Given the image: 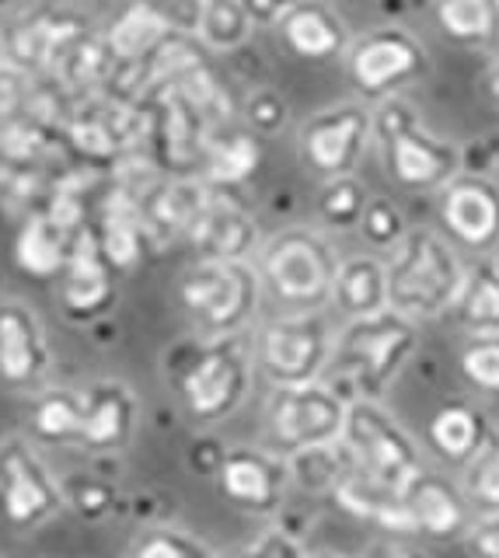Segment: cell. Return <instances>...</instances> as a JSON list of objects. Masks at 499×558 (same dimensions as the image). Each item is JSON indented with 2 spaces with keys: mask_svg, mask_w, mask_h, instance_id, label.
Segmentation results:
<instances>
[{
  "mask_svg": "<svg viewBox=\"0 0 499 558\" xmlns=\"http://www.w3.org/2000/svg\"><path fill=\"white\" fill-rule=\"evenodd\" d=\"M32 87H36V77L25 74L22 66H14L8 60L0 63V122L22 116L28 109Z\"/></svg>",
  "mask_w": 499,
  "mask_h": 558,
  "instance_id": "b9f144b4",
  "label": "cell"
},
{
  "mask_svg": "<svg viewBox=\"0 0 499 558\" xmlns=\"http://www.w3.org/2000/svg\"><path fill=\"white\" fill-rule=\"evenodd\" d=\"M84 35H92V22L71 4H39L19 14L4 28V60L22 66L32 77H53Z\"/></svg>",
  "mask_w": 499,
  "mask_h": 558,
  "instance_id": "4fadbf2b",
  "label": "cell"
},
{
  "mask_svg": "<svg viewBox=\"0 0 499 558\" xmlns=\"http://www.w3.org/2000/svg\"><path fill=\"white\" fill-rule=\"evenodd\" d=\"M63 144L84 161H119L147 144V109L109 92L74 98L63 122Z\"/></svg>",
  "mask_w": 499,
  "mask_h": 558,
  "instance_id": "8fae6325",
  "label": "cell"
},
{
  "mask_svg": "<svg viewBox=\"0 0 499 558\" xmlns=\"http://www.w3.org/2000/svg\"><path fill=\"white\" fill-rule=\"evenodd\" d=\"M346 77L364 101L399 98V92L419 84L429 74V49L402 25H377L356 35L342 52Z\"/></svg>",
  "mask_w": 499,
  "mask_h": 558,
  "instance_id": "9c48e42d",
  "label": "cell"
},
{
  "mask_svg": "<svg viewBox=\"0 0 499 558\" xmlns=\"http://www.w3.org/2000/svg\"><path fill=\"white\" fill-rule=\"evenodd\" d=\"M49 374V342L36 311L0 301V380L11 388H36Z\"/></svg>",
  "mask_w": 499,
  "mask_h": 558,
  "instance_id": "d6986e66",
  "label": "cell"
},
{
  "mask_svg": "<svg viewBox=\"0 0 499 558\" xmlns=\"http://www.w3.org/2000/svg\"><path fill=\"white\" fill-rule=\"evenodd\" d=\"M402 502L412 523V534H426L434 541L464 537L472 527V506L447 482L443 475L429 468H419L402 488Z\"/></svg>",
  "mask_w": 499,
  "mask_h": 558,
  "instance_id": "ffe728a7",
  "label": "cell"
},
{
  "mask_svg": "<svg viewBox=\"0 0 499 558\" xmlns=\"http://www.w3.org/2000/svg\"><path fill=\"white\" fill-rule=\"evenodd\" d=\"M419 345V325L399 311H377L367 318H350L336 331L329 380L353 398H381L388 384L405 371Z\"/></svg>",
  "mask_w": 499,
  "mask_h": 558,
  "instance_id": "7a4b0ae2",
  "label": "cell"
},
{
  "mask_svg": "<svg viewBox=\"0 0 499 558\" xmlns=\"http://www.w3.org/2000/svg\"><path fill=\"white\" fill-rule=\"evenodd\" d=\"M342 447H346L353 468L370 482L402 493L405 482L423 468L419 447L409 429L377 405L374 398H353L342 426Z\"/></svg>",
  "mask_w": 499,
  "mask_h": 558,
  "instance_id": "30bf717a",
  "label": "cell"
},
{
  "mask_svg": "<svg viewBox=\"0 0 499 558\" xmlns=\"http://www.w3.org/2000/svg\"><path fill=\"white\" fill-rule=\"evenodd\" d=\"M63 510V488L25 440L0 444V517L11 527H42Z\"/></svg>",
  "mask_w": 499,
  "mask_h": 558,
  "instance_id": "5bb4252c",
  "label": "cell"
},
{
  "mask_svg": "<svg viewBox=\"0 0 499 558\" xmlns=\"http://www.w3.org/2000/svg\"><path fill=\"white\" fill-rule=\"evenodd\" d=\"M304 558H342V555H332V551H315V555H304Z\"/></svg>",
  "mask_w": 499,
  "mask_h": 558,
  "instance_id": "f5cc1de1",
  "label": "cell"
},
{
  "mask_svg": "<svg viewBox=\"0 0 499 558\" xmlns=\"http://www.w3.org/2000/svg\"><path fill=\"white\" fill-rule=\"evenodd\" d=\"M101 35H106L115 63L126 66V63L144 60L154 46H161L171 35V28L150 8L136 4V0H133V4L123 8V14H119L115 22L109 25V32H101Z\"/></svg>",
  "mask_w": 499,
  "mask_h": 558,
  "instance_id": "1f68e13d",
  "label": "cell"
},
{
  "mask_svg": "<svg viewBox=\"0 0 499 558\" xmlns=\"http://www.w3.org/2000/svg\"><path fill=\"white\" fill-rule=\"evenodd\" d=\"M339 506L346 513L360 517V520H374L381 523L385 531H399V534H412V523H409V513H405V502H402V493H394V488H385L370 482L367 475H360L356 468H350L346 475L339 478V485L332 488Z\"/></svg>",
  "mask_w": 499,
  "mask_h": 558,
  "instance_id": "f1b7e54d",
  "label": "cell"
},
{
  "mask_svg": "<svg viewBox=\"0 0 499 558\" xmlns=\"http://www.w3.org/2000/svg\"><path fill=\"white\" fill-rule=\"evenodd\" d=\"M0 63H4V39H0Z\"/></svg>",
  "mask_w": 499,
  "mask_h": 558,
  "instance_id": "db71d44e",
  "label": "cell"
},
{
  "mask_svg": "<svg viewBox=\"0 0 499 558\" xmlns=\"http://www.w3.org/2000/svg\"><path fill=\"white\" fill-rule=\"evenodd\" d=\"M252 17L241 8V0H203L196 43L210 52H238L252 39Z\"/></svg>",
  "mask_w": 499,
  "mask_h": 558,
  "instance_id": "d6a6232c",
  "label": "cell"
},
{
  "mask_svg": "<svg viewBox=\"0 0 499 558\" xmlns=\"http://www.w3.org/2000/svg\"><path fill=\"white\" fill-rule=\"evenodd\" d=\"M290 119V105L277 87H252L241 101V126H248L255 136H277Z\"/></svg>",
  "mask_w": 499,
  "mask_h": 558,
  "instance_id": "f35d334b",
  "label": "cell"
},
{
  "mask_svg": "<svg viewBox=\"0 0 499 558\" xmlns=\"http://www.w3.org/2000/svg\"><path fill=\"white\" fill-rule=\"evenodd\" d=\"M252 266L263 290L290 311H321L332 296L339 258L325 234L312 227H287L259 244Z\"/></svg>",
  "mask_w": 499,
  "mask_h": 558,
  "instance_id": "5b68a950",
  "label": "cell"
},
{
  "mask_svg": "<svg viewBox=\"0 0 499 558\" xmlns=\"http://www.w3.org/2000/svg\"><path fill=\"white\" fill-rule=\"evenodd\" d=\"M464 266L458 252L437 231L416 227L409 231L388 262V307L405 314L409 322H434L451 314Z\"/></svg>",
  "mask_w": 499,
  "mask_h": 558,
  "instance_id": "277c9868",
  "label": "cell"
},
{
  "mask_svg": "<svg viewBox=\"0 0 499 558\" xmlns=\"http://www.w3.org/2000/svg\"><path fill=\"white\" fill-rule=\"evenodd\" d=\"M464 551L468 558H499V513L472 520L464 531Z\"/></svg>",
  "mask_w": 499,
  "mask_h": 558,
  "instance_id": "f6af8a7d",
  "label": "cell"
},
{
  "mask_svg": "<svg viewBox=\"0 0 499 558\" xmlns=\"http://www.w3.org/2000/svg\"><path fill=\"white\" fill-rule=\"evenodd\" d=\"M294 4L297 0H241V8L252 17V25H269V28H277V22Z\"/></svg>",
  "mask_w": 499,
  "mask_h": 558,
  "instance_id": "bcb514c9",
  "label": "cell"
},
{
  "mask_svg": "<svg viewBox=\"0 0 499 558\" xmlns=\"http://www.w3.org/2000/svg\"><path fill=\"white\" fill-rule=\"evenodd\" d=\"M4 4H11V0H0V8H4Z\"/></svg>",
  "mask_w": 499,
  "mask_h": 558,
  "instance_id": "9f6ffc18",
  "label": "cell"
},
{
  "mask_svg": "<svg viewBox=\"0 0 499 558\" xmlns=\"http://www.w3.org/2000/svg\"><path fill=\"white\" fill-rule=\"evenodd\" d=\"M63 502H71V510L81 520L98 523L115 510V493H112V485L98 478H71L63 485Z\"/></svg>",
  "mask_w": 499,
  "mask_h": 558,
  "instance_id": "ab89813d",
  "label": "cell"
},
{
  "mask_svg": "<svg viewBox=\"0 0 499 558\" xmlns=\"http://www.w3.org/2000/svg\"><path fill=\"white\" fill-rule=\"evenodd\" d=\"M133 558H217L210 548L182 531H150L136 541Z\"/></svg>",
  "mask_w": 499,
  "mask_h": 558,
  "instance_id": "60d3db41",
  "label": "cell"
},
{
  "mask_svg": "<svg viewBox=\"0 0 499 558\" xmlns=\"http://www.w3.org/2000/svg\"><path fill=\"white\" fill-rule=\"evenodd\" d=\"M220 493L248 513H277L290 485V464L280 453L238 447L228 450L217 471Z\"/></svg>",
  "mask_w": 499,
  "mask_h": 558,
  "instance_id": "ac0fdd59",
  "label": "cell"
},
{
  "mask_svg": "<svg viewBox=\"0 0 499 558\" xmlns=\"http://www.w3.org/2000/svg\"><path fill=\"white\" fill-rule=\"evenodd\" d=\"M217 558H304L301 551V541L287 531H266L255 541H248L245 548L228 551V555H217Z\"/></svg>",
  "mask_w": 499,
  "mask_h": 558,
  "instance_id": "7bdbcfd3",
  "label": "cell"
},
{
  "mask_svg": "<svg viewBox=\"0 0 499 558\" xmlns=\"http://www.w3.org/2000/svg\"><path fill=\"white\" fill-rule=\"evenodd\" d=\"M492 262H496V269H499V252H496V258H492Z\"/></svg>",
  "mask_w": 499,
  "mask_h": 558,
  "instance_id": "11a10c76",
  "label": "cell"
},
{
  "mask_svg": "<svg viewBox=\"0 0 499 558\" xmlns=\"http://www.w3.org/2000/svg\"><path fill=\"white\" fill-rule=\"evenodd\" d=\"M451 314L472 336H499V269L492 258L464 269Z\"/></svg>",
  "mask_w": 499,
  "mask_h": 558,
  "instance_id": "f546056e",
  "label": "cell"
},
{
  "mask_svg": "<svg viewBox=\"0 0 499 558\" xmlns=\"http://www.w3.org/2000/svg\"><path fill=\"white\" fill-rule=\"evenodd\" d=\"M71 241L74 234H66L60 223H53L39 209L22 223L19 238H14V262L32 279H60L66 255H71Z\"/></svg>",
  "mask_w": 499,
  "mask_h": 558,
  "instance_id": "83f0119b",
  "label": "cell"
},
{
  "mask_svg": "<svg viewBox=\"0 0 499 558\" xmlns=\"http://www.w3.org/2000/svg\"><path fill=\"white\" fill-rule=\"evenodd\" d=\"M115 57L106 43V35L92 32L66 52L63 63L53 70V81L63 87L71 98H84V95H95V92H106L112 74H115Z\"/></svg>",
  "mask_w": 499,
  "mask_h": 558,
  "instance_id": "4dcf8cb0",
  "label": "cell"
},
{
  "mask_svg": "<svg viewBox=\"0 0 499 558\" xmlns=\"http://www.w3.org/2000/svg\"><path fill=\"white\" fill-rule=\"evenodd\" d=\"M356 227L377 252H394V248H399V241L409 234L405 214L388 196H370L367 206H364V217H360Z\"/></svg>",
  "mask_w": 499,
  "mask_h": 558,
  "instance_id": "8d00e7d4",
  "label": "cell"
},
{
  "mask_svg": "<svg viewBox=\"0 0 499 558\" xmlns=\"http://www.w3.org/2000/svg\"><path fill=\"white\" fill-rule=\"evenodd\" d=\"M263 283L252 262L199 258L179 279V301L206 336H238L259 311Z\"/></svg>",
  "mask_w": 499,
  "mask_h": 558,
  "instance_id": "8992f818",
  "label": "cell"
},
{
  "mask_svg": "<svg viewBox=\"0 0 499 558\" xmlns=\"http://www.w3.org/2000/svg\"><path fill=\"white\" fill-rule=\"evenodd\" d=\"M329 301L342 318H367L388 307V262L377 255H350L339 262Z\"/></svg>",
  "mask_w": 499,
  "mask_h": 558,
  "instance_id": "d4e9b609",
  "label": "cell"
},
{
  "mask_svg": "<svg viewBox=\"0 0 499 558\" xmlns=\"http://www.w3.org/2000/svg\"><path fill=\"white\" fill-rule=\"evenodd\" d=\"M434 25L461 49H489L499 43V0H429Z\"/></svg>",
  "mask_w": 499,
  "mask_h": 558,
  "instance_id": "4316f807",
  "label": "cell"
},
{
  "mask_svg": "<svg viewBox=\"0 0 499 558\" xmlns=\"http://www.w3.org/2000/svg\"><path fill=\"white\" fill-rule=\"evenodd\" d=\"M336 328L321 311H290L259 328L252 356L272 388L321 380L332 360Z\"/></svg>",
  "mask_w": 499,
  "mask_h": 558,
  "instance_id": "ba28073f",
  "label": "cell"
},
{
  "mask_svg": "<svg viewBox=\"0 0 499 558\" xmlns=\"http://www.w3.org/2000/svg\"><path fill=\"white\" fill-rule=\"evenodd\" d=\"M475 144H478V140H475ZM478 147H482V154H486V161H482V168L475 174H489V179H492V171L499 174V136L486 140V144H478Z\"/></svg>",
  "mask_w": 499,
  "mask_h": 558,
  "instance_id": "f907efd6",
  "label": "cell"
},
{
  "mask_svg": "<svg viewBox=\"0 0 499 558\" xmlns=\"http://www.w3.org/2000/svg\"><path fill=\"white\" fill-rule=\"evenodd\" d=\"M136 429V398L126 384L119 380H98L84 391V418L77 444L109 453L123 450Z\"/></svg>",
  "mask_w": 499,
  "mask_h": 558,
  "instance_id": "603a6c76",
  "label": "cell"
},
{
  "mask_svg": "<svg viewBox=\"0 0 499 558\" xmlns=\"http://www.w3.org/2000/svg\"><path fill=\"white\" fill-rule=\"evenodd\" d=\"M115 304V269L98 252L92 223L74 234L71 255L60 272V307L71 322L88 325Z\"/></svg>",
  "mask_w": 499,
  "mask_h": 558,
  "instance_id": "e0dca14e",
  "label": "cell"
},
{
  "mask_svg": "<svg viewBox=\"0 0 499 558\" xmlns=\"http://www.w3.org/2000/svg\"><path fill=\"white\" fill-rule=\"evenodd\" d=\"M92 234L98 241L101 258L109 262L115 272H133L147 255V231L141 217V203L130 189L115 185L98 203V214L92 220Z\"/></svg>",
  "mask_w": 499,
  "mask_h": 558,
  "instance_id": "7402d4cb",
  "label": "cell"
},
{
  "mask_svg": "<svg viewBox=\"0 0 499 558\" xmlns=\"http://www.w3.org/2000/svg\"><path fill=\"white\" fill-rule=\"evenodd\" d=\"M81 418H84V391L53 388V391L39 395V401L32 405L28 426H32V433L39 436V440L77 444Z\"/></svg>",
  "mask_w": 499,
  "mask_h": 558,
  "instance_id": "836d02e7",
  "label": "cell"
},
{
  "mask_svg": "<svg viewBox=\"0 0 499 558\" xmlns=\"http://www.w3.org/2000/svg\"><path fill=\"white\" fill-rule=\"evenodd\" d=\"M136 4L150 8L154 14L171 32H182V35H196L199 25V11H203V0H136Z\"/></svg>",
  "mask_w": 499,
  "mask_h": 558,
  "instance_id": "ee69618b",
  "label": "cell"
},
{
  "mask_svg": "<svg viewBox=\"0 0 499 558\" xmlns=\"http://www.w3.org/2000/svg\"><path fill=\"white\" fill-rule=\"evenodd\" d=\"M223 450L217 440H199L196 447H193V468L196 471H203V475H217L220 471V461H223Z\"/></svg>",
  "mask_w": 499,
  "mask_h": 558,
  "instance_id": "7dc6e473",
  "label": "cell"
},
{
  "mask_svg": "<svg viewBox=\"0 0 499 558\" xmlns=\"http://www.w3.org/2000/svg\"><path fill=\"white\" fill-rule=\"evenodd\" d=\"M263 165L259 136L241 122H223L206 133L203 144V168L199 179L214 189H238L245 185Z\"/></svg>",
  "mask_w": 499,
  "mask_h": 558,
  "instance_id": "cb8c5ba5",
  "label": "cell"
},
{
  "mask_svg": "<svg viewBox=\"0 0 499 558\" xmlns=\"http://www.w3.org/2000/svg\"><path fill=\"white\" fill-rule=\"evenodd\" d=\"M461 496L478 517L499 513V433H489L475 458L464 464Z\"/></svg>",
  "mask_w": 499,
  "mask_h": 558,
  "instance_id": "d590c367",
  "label": "cell"
},
{
  "mask_svg": "<svg viewBox=\"0 0 499 558\" xmlns=\"http://www.w3.org/2000/svg\"><path fill=\"white\" fill-rule=\"evenodd\" d=\"M486 436H489V423L482 418V412L464 405V401L440 405L426 423V444L434 447L440 461L458 468H464L475 458L478 447L486 444Z\"/></svg>",
  "mask_w": 499,
  "mask_h": 558,
  "instance_id": "484cf974",
  "label": "cell"
},
{
  "mask_svg": "<svg viewBox=\"0 0 499 558\" xmlns=\"http://www.w3.org/2000/svg\"><path fill=\"white\" fill-rule=\"evenodd\" d=\"M482 95H486L499 109V57L486 70H482Z\"/></svg>",
  "mask_w": 499,
  "mask_h": 558,
  "instance_id": "681fc988",
  "label": "cell"
},
{
  "mask_svg": "<svg viewBox=\"0 0 499 558\" xmlns=\"http://www.w3.org/2000/svg\"><path fill=\"white\" fill-rule=\"evenodd\" d=\"M437 196L443 231L458 244L472 252L499 248V182H492L489 174L461 171Z\"/></svg>",
  "mask_w": 499,
  "mask_h": 558,
  "instance_id": "2e32d148",
  "label": "cell"
},
{
  "mask_svg": "<svg viewBox=\"0 0 499 558\" xmlns=\"http://www.w3.org/2000/svg\"><path fill=\"white\" fill-rule=\"evenodd\" d=\"M185 241L193 244L199 258L217 262H252L259 252V220L241 206L231 189H206V196L188 223Z\"/></svg>",
  "mask_w": 499,
  "mask_h": 558,
  "instance_id": "9a60e30c",
  "label": "cell"
},
{
  "mask_svg": "<svg viewBox=\"0 0 499 558\" xmlns=\"http://www.w3.org/2000/svg\"><path fill=\"white\" fill-rule=\"evenodd\" d=\"M461 377L482 395H499V336H472L461 349Z\"/></svg>",
  "mask_w": 499,
  "mask_h": 558,
  "instance_id": "74e56055",
  "label": "cell"
},
{
  "mask_svg": "<svg viewBox=\"0 0 499 558\" xmlns=\"http://www.w3.org/2000/svg\"><path fill=\"white\" fill-rule=\"evenodd\" d=\"M350 398L332 380H307L290 388H272L266 405V436L272 453L297 458L304 450L336 447L346 426Z\"/></svg>",
  "mask_w": 499,
  "mask_h": 558,
  "instance_id": "52a82bcc",
  "label": "cell"
},
{
  "mask_svg": "<svg viewBox=\"0 0 499 558\" xmlns=\"http://www.w3.org/2000/svg\"><path fill=\"white\" fill-rule=\"evenodd\" d=\"M374 144L370 109L360 101L329 105L315 116H307L297 130V157L301 165L318 174V179H339V174H356L360 161Z\"/></svg>",
  "mask_w": 499,
  "mask_h": 558,
  "instance_id": "7c38bea8",
  "label": "cell"
},
{
  "mask_svg": "<svg viewBox=\"0 0 499 558\" xmlns=\"http://www.w3.org/2000/svg\"><path fill=\"white\" fill-rule=\"evenodd\" d=\"M374 144L385 157V168L409 192H440L464 171V154L451 140L423 126L416 109L402 98L374 105Z\"/></svg>",
  "mask_w": 499,
  "mask_h": 558,
  "instance_id": "3957f363",
  "label": "cell"
},
{
  "mask_svg": "<svg viewBox=\"0 0 499 558\" xmlns=\"http://www.w3.org/2000/svg\"><path fill=\"white\" fill-rule=\"evenodd\" d=\"M165 371L175 384L185 415L199 426H210L234 415L248 398L255 356L241 331L238 336H203L171 345Z\"/></svg>",
  "mask_w": 499,
  "mask_h": 558,
  "instance_id": "6da1fadb",
  "label": "cell"
},
{
  "mask_svg": "<svg viewBox=\"0 0 499 558\" xmlns=\"http://www.w3.org/2000/svg\"><path fill=\"white\" fill-rule=\"evenodd\" d=\"M367 558H412V555L402 551V548H385V545H377Z\"/></svg>",
  "mask_w": 499,
  "mask_h": 558,
  "instance_id": "816d5d0a",
  "label": "cell"
},
{
  "mask_svg": "<svg viewBox=\"0 0 499 558\" xmlns=\"http://www.w3.org/2000/svg\"><path fill=\"white\" fill-rule=\"evenodd\" d=\"M28 174H32V171L19 168V165H14L4 150H0V189H14V185H22V182H28Z\"/></svg>",
  "mask_w": 499,
  "mask_h": 558,
  "instance_id": "c3c4849f",
  "label": "cell"
},
{
  "mask_svg": "<svg viewBox=\"0 0 499 558\" xmlns=\"http://www.w3.org/2000/svg\"><path fill=\"white\" fill-rule=\"evenodd\" d=\"M277 35L297 60L307 63L342 60V52L353 43L350 25L329 0H297L277 22Z\"/></svg>",
  "mask_w": 499,
  "mask_h": 558,
  "instance_id": "44dd1931",
  "label": "cell"
},
{
  "mask_svg": "<svg viewBox=\"0 0 499 558\" xmlns=\"http://www.w3.org/2000/svg\"><path fill=\"white\" fill-rule=\"evenodd\" d=\"M370 199L367 182L360 174H339V179H325L318 189V220L332 231H353L364 217V206Z\"/></svg>",
  "mask_w": 499,
  "mask_h": 558,
  "instance_id": "e575fe53",
  "label": "cell"
}]
</instances>
